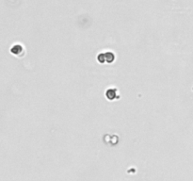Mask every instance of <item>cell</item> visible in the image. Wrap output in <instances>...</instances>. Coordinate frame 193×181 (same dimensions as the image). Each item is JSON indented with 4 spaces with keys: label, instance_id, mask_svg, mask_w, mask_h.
<instances>
[{
    "label": "cell",
    "instance_id": "obj_1",
    "mask_svg": "<svg viewBox=\"0 0 193 181\" xmlns=\"http://www.w3.org/2000/svg\"><path fill=\"white\" fill-rule=\"evenodd\" d=\"M106 96L108 100H114L119 98V95L117 94V90L116 89H108L106 92Z\"/></svg>",
    "mask_w": 193,
    "mask_h": 181
},
{
    "label": "cell",
    "instance_id": "obj_2",
    "mask_svg": "<svg viewBox=\"0 0 193 181\" xmlns=\"http://www.w3.org/2000/svg\"><path fill=\"white\" fill-rule=\"evenodd\" d=\"M104 55H105V59H106V62L107 63H112L115 60V55L112 52H106L104 53Z\"/></svg>",
    "mask_w": 193,
    "mask_h": 181
},
{
    "label": "cell",
    "instance_id": "obj_3",
    "mask_svg": "<svg viewBox=\"0 0 193 181\" xmlns=\"http://www.w3.org/2000/svg\"><path fill=\"white\" fill-rule=\"evenodd\" d=\"M22 51H23V47L20 45H15L14 46H12L11 49V52L13 55H19L20 53H22Z\"/></svg>",
    "mask_w": 193,
    "mask_h": 181
},
{
    "label": "cell",
    "instance_id": "obj_4",
    "mask_svg": "<svg viewBox=\"0 0 193 181\" xmlns=\"http://www.w3.org/2000/svg\"><path fill=\"white\" fill-rule=\"evenodd\" d=\"M97 60L99 61L100 63H104V62H106V59H105V55H104V53H101V54H99V55H98V57H97Z\"/></svg>",
    "mask_w": 193,
    "mask_h": 181
}]
</instances>
